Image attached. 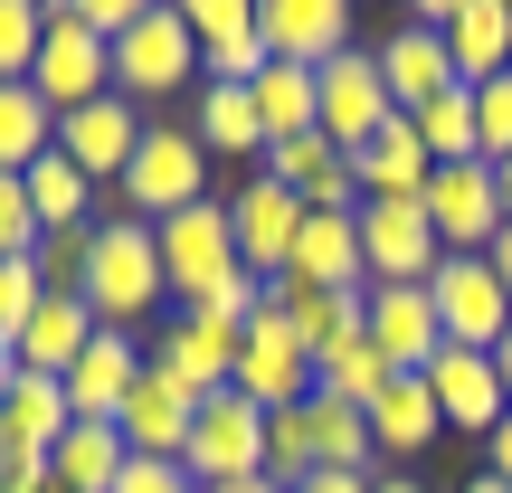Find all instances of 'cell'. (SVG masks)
<instances>
[{
    "label": "cell",
    "mask_w": 512,
    "mask_h": 493,
    "mask_svg": "<svg viewBox=\"0 0 512 493\" xmlns=\"http://www.w3.org/2000/svg\"><path fill=\"white\" fill-rule=\"evenodd\" d=\"M38 304H48V285H38V256H0V351H19V332H29Z\"/></svg>",
    "instance_id": "8d00e7d4"
},
{
    "label": "cell",
    "mask_w": 512,
    "mask_h": 493,
    "mask_svg": "<svg viewBox=\"0 0 512 493\" xmlns=\"http://www.w3.org/2000/svg\"><path fill=\"white\" fill-rule=\"evenodd\" d=\"M351 171H361V200H427V181H437V152L418 143V114H389V124L370 133L361 152H351Z\"/></svg>",
    "instance_id": "44dd1931"
},
{
    "label": "cell",
    "mask_w": 512,
    "mask_h": 493,
    "mask_svg": "<svg viewBox=\"0 0 512 493\" xmlns=\"http://www.w3.org/2000/svg\"><path fill=\"white\" fill-rule=\"evenodd\" d=\"M446 57L465 86L512 76V0H446Z\"/></svg>",
    "instance_id": "cb8c5ba5"
},
{
    "label": "cell",
    "mask_w": 512,
    "mask_h": 493,
    "mask_svg": "<svg viewBox=\"0 0 512 493\" xmlns=\"http://www.w3.org/2000/svg\"><path fill=\"white\" fill-rule=\"evenodd\" d=\"M67 10H76V19H86V29H95V38L114 48V38H124L133 19H143V0H67Z\"/></svg>",
    "instance_id": "7bdbcfd3"
},
{
    "label": "cell",
    "mask_w": 512,
    "mask_h": 493,
    "mask_svg": "<svg viewBox=\"0 0 512 493\" xmlns=\"http://www.w3.org/2000/svg\"><path fill=\"white\" fill-rule=\"evenodd\" d=\"M190 133H200L209 162H266V124H256L247 86H200L190 95Z\"/></svg>",
    "instance_id": "83f0119b"
},
{
    "label": "cell",
    "mask_w": 512,
    "mask_h": 493,
    "mask_svg": "<svg viewBox=\"0 0 512 493\" xmlns=\"http://www.w3.org/2000/svg\"><path fill=\"white\" fill-rule=\"evenodd\" d=\"M228 389H238V399H256L266 418H275V408H304V399H313V351L294 342L275 313H256L247 342H238V380H228Z\"/></svg>",
    "instance_id": "7c38bea8"
},
{
    "label": "cell",
    "mask_w": 512,
    "mask_h": 493,
    "mask_svg": "<svg viewBox=\"0 0 512 493\" xmlns=\"http://www.w3.org/2000/svg\"><path fill=\"white\" fill-rule=\"evenodd\" d=\"M228 228H238V266L256 275V285H275V275H294V238H304V200H294L285 181H256L228 200Z\"/></svg>",
    "instance_id": "30bf717a"
},
{
    "label": "cell",
    "mask_w": 512,
    "mask_h": 493,
    "mask_svg": "<svg viewBox=\"0 0 512 493\" xmlns=\"http://www.w3.org/2000/svg\"><path fill=\"white\" fill-rule=\"evenodd\" d=\"M29 181V209H38V238H67V228H95V181L67 162V152H48V162L19 171Z\"/></svg>",
    "instance_id": "1f68e13d"
},
{
    "label": "cell",
    "mask_w": 512,
    "mask_h": 493,
    "mask_svg": "<svg viewBox=\"0 0 512 493\" xmlns=\"http://www.w3.org/2000/svg\"><path fill=\"white\" fill-rule=\"evenodd\" d=\"M437 437H446V418H437L427 370H399V380L370 399V446H380V475H389V465H408V456H427Z\"/></svg>",
    "instance_id": "7402d4cb"
},
{
    "label": "cell",
    "mask_w": 512,
    "mask_h": 493,
    "mask_svg": "<svg viewBox=\"0 0 512 493\" xmlns=\"http://www.w3.org/2000/svg\"><path fill=\"white\" fill-rule=\"evenodd\" d=\"M370 342H380L389 370H427V361H437L446 332H437L427 285H370Z\"/></svg>",
    "instance_id": "603a6c76"
},
{
    "label": "cell",
    "mask_w": 512,
    "mask_h": 493,
    "mask_svg": "<svg viewBox=\"0 0 512 493\" xmlns=\"http://www.w3.org/2000/svg\"><path fill=\"white\" fill-rule=\"evenodd\" d=\"M427 389H437V418L456 427V437H494L503 427V370H494V351H456L446 342L437 361H427Z\"/></svg>",
    "instance_id": "e0dca14e"
},
{
    "label": "cell",
    "mask_w": 512,
    "mask_h": 493,
    "mask_svg": "<svg viewBox=\"0 0 512 493\" xmlns=\"http://www.w3.org/2000/svg\"><path fill=\"white\" fill-rule=\"evenodd\" d=\"M190 418H200V399H190L171 370H143V389L124 399V418H114V427H124L133 456H181V446H190Z\"/></svg>",
    "instance_id": "d4e9b609"
},
{
    "label": "cell",
    "mask_w": 512,
    "mask_h": 493,
    "mask_svg": "<svg viewBox=\"0 0 512 493\" xmlns=\"http://www.w3.org/2000/svg\"><path fill=\"white\" fill-rule=\"evenodd\" d=\"M484 475H503V484H512V408H503L494 437H484Z\"/></svg>",
    "instance_id": "ee69618b"
},
{
    "label": "cell",
    "mask_w": 512,
    "mask_h": 493,
    "mask_svg": "<svg viewBox=\"0 0 512 493\" xmlns=\"http://www.w3.org/2000/svg\"><path fill=\"white\" fill-rule=\"evenodd\" d=\"M313 475H323V456H313V418H304V408H275V418H266V484H313Z\"/></svg>",
    "instance_id": "e575fe53"
},
{
    "label": "cell",
    "mask_w": 512,
    "mask_h": 493,
    "mask_svg": "<svg viewBox=\"0 0 512 493\" xmlns=\"http://www.w3.org/2000/svg\"><path fill=\"white\" fill-rule=\"evenodd\" d=\"M465 493H512V484H503V475H475V484H465Z\"/></svg>",
    "instance_id": "816d5d0a"
},
{
    "label": "cell",
    "mask_w": 512,
    "mask_h": 493,
    "mask_svg": "<svg viewBox=\"0 0 512 493\" xmlns=\"http://www.w3.org/2000/svg\"><path fill=\"white\" fill-rule=\"evenodd\" d=\"M389 380H399V370L380 361L370 332H342L332 351H313V399H342V408H361V418H370V399H380Z\"/></svg>",
    "instance_id": "f546056e"
},
{
    "label": "cell",
    "mask_w": 512,
    "mask_h": 493,
    "mask_svg": "<svg viewBox=\"0 0 512 493\" xmlns=\"http://www.w3.org/2000/svg\"><path fill=\"white\" fill-rule=\"evenodd\" d=\"M238 323H209V313H171L162 332H152V370H171V380L190 389V399H219L228 380H238Z\"/></svg>",
    "instance_id": "4fadbf2b"
},
{
    "label": "cell",
    "mask_w": 512,
    "mask_h": 493,
    "mask_svg": "<svg viewBox=\"0 0 512 493\" xmlns=\"http://www.w3.org/2000/svg\"><path fill=\"white\" fill-rule=\"evenodd\" d=\"M181 19H190V38H200V57H209V48H228V38L256 29V0H181Z\"/></svg>",
    "instance_id": "74e56055"
},
{
    "label": "cell",
    "mask_w": 512,
    "mask_h": 493,
    "mask_svg": "<svg viewBox=\"0 0 512 493\" xmlns=\"http://www.w3.org/2000/svg\"><path fill=\"white\" fill-rule=\"evenodd\" d=\"M256 29H266V57L285 67H332L342 48H361L342 0H256Z\"/></svg>",
    "instance_id": "d6986e66"
},
{
    "label": "cell",
    "mask_w": 512,
    "mask_h": 493,
    "mask_svg": "<svg viewBox=\"0 0 512 493\" xmlns=\"http://www.w3.org/2000/svg\"><path fill=\"white\" fill-rule=\"evenodd\" d=\"M418 143L437 152V162H484V143H475V86H456V95H437V105H418Z\"/></svg>",
    "instance_id": "836d02e7"
},
{
    "label": "cell",
    "mask_w": 512,
    "mask_h": 493,
    "mask_svg": "<svg viewBox=\"0 0 512 493\" xmlns=\"http://www.w3.org/2000/svg\"><path fill=\"white\" fill-rule=\"evenodd\" d=\"M152 238H162V275H171V294H181V304H200L209 285H228V275H238V228H228V200H190L181 219H162Z\"/></svg>",
    "instance_id": "52a82bcc"
},
{
    "label": "cell",
    "mask_w": 512,
    "mask_h": 493,
    "mask_svg": "<svg viewBox=\"0 0 512 493\" xmlns=\"http://www.w3.org/2000/svg\"><path fill=\"white\" fill-rule=\"evenodd\" d=\"M143 124H152L143 105H124V95H95V105L57 114V152H67V162L86 171L95 190H105V181H124V171H133V152H143Z\"/></svg>",
    "instance_id": "8fae6325"
},
{
    "label": "cell",
    "mask_w": 512,
    "mask_h": 493,
    "mask_svg": "<svg viewBox=\"0 0 512 493\" xmlns=\"http://www.w3.org/2000/svg\"><path fill=\"white\" fill-rule=\"evenodd\" d=\"M427 304H437V332L456 351H503V332H512V294H503L494 256H446L427 275Z\"/></svg>",
    "instance_id": "5b68a950"
},
{
    "label": "cell",
    "mask_w": 512,
    "mask_h": 493,
    "mask_svg": "<svg viewBox=\"0 0 512 493\" xmlns=\"http://www.w3.org/2000/svg\"><path fill=\"white\" fill-rule=\"evenodd\" d=\"M256 124H266V143H294V133H323V86H313V67H285L275 57L266 76H256Z\"/></svg>",
    "instance_id": "4dcf8cb0"
},
{
    "label": "cell",
    "mask_w": 512,
    "mask_h": 493,
    "mask_svg": "<svg viewBox=\"0 0 512 493\" xmlns=\"http://www.w3.org/2000/svg\"><path fill=\"white\" fill-rule=\"evenodd\" d=\"M370 493H437L427 475H408V465H389V475H370Z\"/></svg>",
    "instance_id": "f6af8a7d"
},
{
    "label": "cell",
    "mask_w": 512,
    "mask_h": 493,
    "mask_svg": "<svg viewBox=\"0 0 512 493\" xmlns=\"http://www.w3.org/2000/svg\"><path fill=\"white\" fill-rule=\"evenodd\" d=\"M181 465L200 475V493L266 475V408H256V399H238V389L200 399V418H190V446H181Z\"/></svg>",
    "instance_id": "277c9868"
},
{
    "label": "cell",
    "mask_w": 512,
    "mask_h": 493,
    "mask_svg": "<svg viewBox=\"0 0 512 493\" xmlns=\"http://www.w3.org/2000/svg\"><path fill=\"white\" fill-rule=\"evenodd\" d=\"M219 493H285V484H266V475H247V484H219Z\"/></svg>",
    "instance_id": "f907efd6"
},
{
    "label": "cell",
    "mask_w": 512,
    "mask_h": 493,
    "mask_svg": "<svg viewBox=\"0 0 512 493\" xmlns=\"http://www.w3.org/2000/svg\"><path fill=\"white\" fill-rule=\"evenodd\" d=\"M427 228H437L446 256H494V238H503L494 162H437V181H427Z\"/></svg>",
    "instance_id": "ba28073f"
},
{
    "label": "cell",
    "mask_w": 512,
    "mask_h": 493,
    "mask_svg": "<svg viewBox=\"0 0 512 493\" xmlns=\"http://www.w3.org/2000/svg\"><path fill=\"white\" fill-rule=\"evenodd\" d=\"M86 247H95V228L38 238V285H48V294H86Z\"/></svg>",
    "instance_id": "f35d334b"
},
{
    "label": "cell",
    "mask_w": 512,
    "mask_h": 493,
    "mask_svg": "<svg viewBox=\"0 0 512 493\" xmlns=\"http://www.w3.org/2000/svg\"><path fill=\"white\" fill-rule=\"evenodd\" d=\"M29 86L48 95L57 114H76V105H95V95H114V48L86 29V19L57 0L48 10V38H38V67H29Z\"/></svg>",
    "instance_id": "8992f818"
},
{
    "label": "cell",
    "mask_w": 512,
    "mask_h": 493,
    "mask_svg": "<svg viewBox=\"0 0 512 493\" xmlns=\"http://www.w3.org/2000/svg\"><path fill=\"white\" fill-rule=\"evenodd\" d=\"M114 95H124V105L200 95V38H190L181 0H143V19L114 38Z\"/></svg>",
    "instance_id": "7a4b0ae2"
},
{
    "label": "cell",
    "mask_w": 512,
    "mask_h": 493,
    "mask_svg": "<svg viewBox=\"0 0 512 493\" xmlns=\"http://www.w3.org/2000/svg\"><path fill=\"white\" fill-rule=\"evenodd\" d=\"M10 370H19V361H10V351H0V380H10Z\"/></svg>",
    "instance_id": "f5cc1de1"
},
{
    "label": "cell",
    "mask_w": 512,
    "mask_h": 493,
    "mask_svg": "<svg viewBox=\"0 0 512 493\" xmlns=\"http://www.w3.org/2000/svg\"><path fill=\"white\" fill-rule=\"evenodd\" d=\"M57 152V105L19 76V86H0V171H29Z\"/></svg>",
    "instance_id": "d6a6232c"
},
{
    "label": "cell",
    "mask_w": 512,
    "mask_h": 493,
    "mask_svg": "<svg viewBox=\"0 0 512 493\" xmlns=\"http://www.w3.org/2000/svg\"><path fill=\"white\" fill-rule=\"evenodd\" d=\"M114 190H124V209H133V219H152V228L181 219L190 200H209V152H200V133H190V124H143V152H133V171Z\"/></svg>",
    "instance_id": "3957f363"
},
{
    "label": "cell",
    "mask_w": 512,
    "mask_h": 493,
    "mask_svg": "<svg viewBox=\"0 0 512 493\" xmlns=\"http://www.w3.org/2000/svg\"><path fill=\"white\" fill-rule=\"evenodd\" d=\"M294 493H370V475H313V484H294Z\"/></svg>",
    "instance_id": "bcb514c9"
},
{
    "label": "cell",
    "mask_w": 512,
    "mask_h": 493,
    "mask_svg": "<svg viewBox=\"0 0 512 493\" xmlns=\"http://www.w3.org/2000/svg\"><path fill=\"white\" fill-rule=\"evenodd\" d=\"M124 465H133V446H124V427H105V418H76L67 437H57V456H48V475L67 484V493H114V484H124Z\"/></svg>",
    "instance_id": "f1b7e54d"
},
{
    "label": "cell",
    "mask_w": 512,
    "mask_h": 493,
    "mask_svg": "<svg viewBox=\"0 0 512 493\" xmlns=\"http://www.w3.org/2000/svg\"><path fill=\"white\" fill-rule=\"evenodd\" d=\"M114 493H200V475H190L181 456H133V465H124V484H114Z\"/></svg>",
    "instance_id": "b9f144b4"
},
{
    "label": "cell",
    "mask_w": 512,
    "mask_h": 493,
    "mask_svg": "<svg viewBox=\"0 0 512 493\" xmlns=\"http://www.w3.org/2000/svg\"><path fill=\"white\" fill-rule=\"evenodd\" d=\"M494 275H503V294H512V219H503V238H494Z\"/></svg>",
    "instance_id": "7dc6e473"
},
{
    "label": "cell",
    "mask_w": 512,
    "mask_h": 493,
    "mask_svg": "<svg viewBox=\"0 0 512 493\" xmlns=\"http://www.w3.org/2000/svg\"><path fill=\"white\" fill-rule=\"evenodd\" d=\"M143 370H152V351H143V332H95V342H86V361H76L67 370V408H76V418H124V399H133V389H143Z\"/></svg>",
    "instance_id": "9a60e30c"
},
{
    "label": "cell",
    "mask_w": 512,
    "mask_h": 493,
    "mask_svg": "<svg viewBox=\"0 0 512 493\" xmlns=\"http://www.w3.org/2000/svg\"><path fill=\"white\" fill-rule=\"evenodd\" d=\"M162 304H171V275H162V238H152V219H133V209L95 219V247H86V313H95V323H114V332H143Z\"/></svg>",
    "instance_id": "6da1fadb"
},
{
    "label": "cell",
    "mask_w": 512,
    "mask_h": 493,
    "mask_svg": "<svg viewBox=\"0 0 512 493\" xmlns=\"http://www.w3.org/2000/svg\"><path fill=\"white\" fill-rule=\"evenodd\" d=\"M95 332H105V323L86 313V294H48V304L29 313V332H19V351H10V361H19V370H48V380H67V370L86 361V342H95Z\"/></svg>",
    "instance_id": "484cf974"
},
{
    "label": "cell",
    "mask_w": 512,
    "mask_h": 493,
    "mask_svg": "<svg viewBox=\"0 0 512 493\" xmlns=\"http://www.w3.org/2000/svg\"><path fill=\"white\" fill-rule=\"evenodd\" d=\"M475 143H484V162H512V76L475 86Z\"/></svg>",
    "instance_id": "ab89813d"
},
{
    "label": "cell",
    "mask_w": 512,
    "mask_h": 493,
    "mask_svg": "<svg viewBox=\"0 0 512 493\" xmlns=\"http://www.w3.org/2000/svg\"><path fill=\"white\" fill-rule=\"evenodd\" d=\"M0 256H38V209L19 171H0Z\"/></svg>",
    "instance_id": "60d3db41"
},
{
    "label": "cell",
    "mask_w": 512,
    "mask_h": 493,
    "mask_svg": "<svg viewBox=\"0 0 512 493\" xmlns=\"http://www.w3.org/2000/svg\"><path fill=\"white\" fill-rule=\"evenodd\" d=\"M494 370H503V399H512V332H503V351H494Z\"/></svg>",
    "instance_id": "c3c4849f"
},
{
    "label": "cell",
    "mask_w": 512,
    "mask_h": 493,
    "mask_svg": "<svg viewBox=\"0 0 512 493\" xmlns=\"http://www.w3.org/2000/svg\"><path fill=\"white\" fill-rule=\"evenodd\" d=\"M0 389H10V380H0Z\"/></svg>",
    "instance_id": "db71d44e"
},
{
    "label": "cell",
    "mask_w": 512,
    "mask_h": 493,
    "mask_svg": "<svg viewBox=\"0 0 512 493\" xmlns=\"http://www.w3.org/2000/svg\"><path fill=\"white\" fill-rule=\"evenodd\" d=\"M67 427H76L67 380H48V370H10V389H0V456H57Z\"/></svg>",
    "instance_id": "ffe728a7"
},
{
    "label": "cell",
    "mask_w": 512,
    "mask_h": 493,
    "mask_svg": "<svg viewBox=\"0 0 512 493\" xmlns=\"http://www.w3.org/2000/svg\"><path fill=\"white\" fill-rule=\"evenodd\" d=\"M494 190H503V219H512V162H494Z\"/></svg>",
    "instance_id": "681fc988"
},
{
    "label": "cell",
    "mask_w": 512,
    "mask_h": 493,
    "mask_svg": "<svg viewBox=\"0 0 512 493\" xmlns=\"http://www.w3.org/2000/svg\"><path fill=\"white\" fill-rule=\"evenodd\" d=\"M361 266H370V285H427L446 266L427 200H361Z\"/></svg>",
    "instance_id": "9c48e42d"
},
{
    "label": "cell",
    "mask_w": 512,
    "mask_h": 493,
    "mask_svg": "<svg viewBox=\"0 0 512 493\" xmlns=\"http://www.w3.org/2000/svg\"><path fill=\"white\" fill-rule=\"evenodd\" d=\"M313 86H323V133L342 152H361L370 133L399 114V105H389V86H380V48H342L332 67H313Z\"/></svg>",
    "instance_id": "5bb4252c"
},
{
    "label": "cell",
    "mask_w": 512,
    "mask_h": 493,
    "mask_svg": "<svg viewBox=\"0 0 512 493\" xmlns=\"http://www.w3.org/2000/svg\"><path fill=\"white\" fill-rule=\"evenodd\" d=\"M38 38H48V10L38 0H0V86H19L38 67Z\"/></svg>",
    "instance_id": "d590c367"
},
{
    "label": "cell",
    "mask_w": 512,
    "mask_h": 493,
    "mask_svg": "<svg viewBox=\"0 0 512 493\" xmlns=\"http://www.w3.org/2000/svg\"><path fill=\"white\" fill-rule=\"evenodd\" d=\"M380 86H389V105H399V114H418V105H437V95H456L465 76H456V57H446V29L399 19V29L380 38Z\"/></svg>",
    "instance_id": "2e32d148"
},
{
    "label": "cell",
    "mask_w": 512,
    "mask_h": 493,
    "mask_svg": "<svg viewBox=\"0 0 512 493\" xmlns=\"http://www.w3.org/2000/svg\"><path fill=\"white\" fill-rule=\"evenodd\" d=\"M294 275L304 285H370L361 266V209H304V238H294Z\"/></svg>",
    "instance_id": "4316f807"
},
{
    "label": "cell",
    "mask_w": 512,
    "mask_h": 493,
    "mask_svg": "<svg viewBox=\"0 0 512 493\" xmlns=\"http://www.w3.org/2000/svg\"><path fill=\"white\" fill-rule=\"evenodd\" d=\"M266 313L304 351H332L342 332H370V285H342V294H332V285H304V275H275V285H266Z\"/></svg>",
    "instance_id": "ac0fdd59"
}]
</instances>
